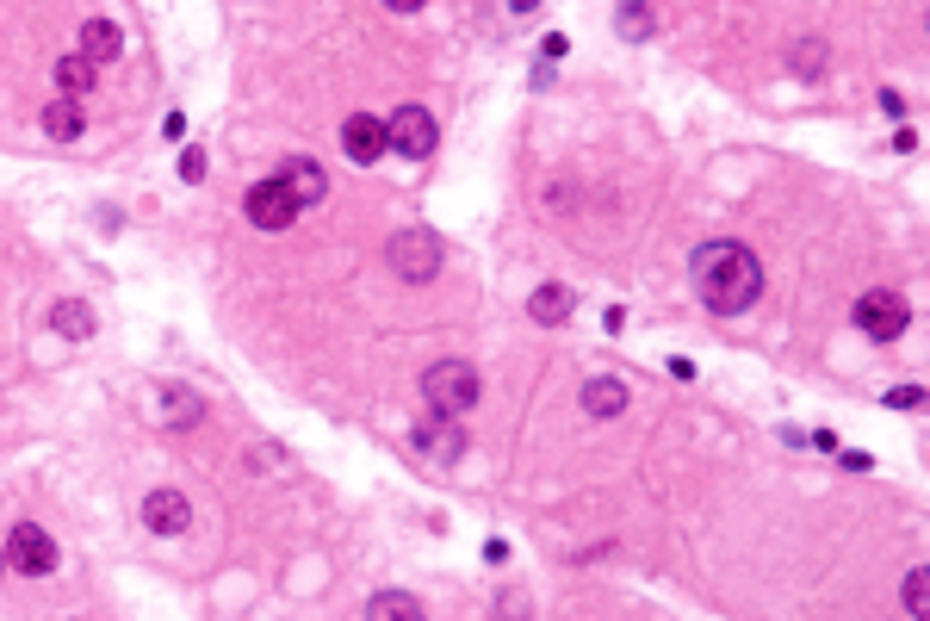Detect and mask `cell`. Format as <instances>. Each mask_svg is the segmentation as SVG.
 Masks as SVG:
<instances>
[{
    "label": "cell",
    "mask_w": 930,
    "mask_h": 621,
    "mask_svg": "<svg viewBox=\"0 0 930 621\" xmlns=\"http://www.w3.org/2000/svg\"><path fill=\"white\" fill-rule=\"evenodd\" d=\"M150 417H155V423H168V429H187V423H199V417H205V405H199L187 386H168V391H155Z\"/></svg>",
    "instance_id": "cell-12"
},
{
    "label": "cell",
    "mask_w": 930,
    "mask_h": 621,
    "mask_svg": "<svg viewBox=\"0 0 930 621\" xmlns=\"http://www.w3.org/2000/svg\"><path fill=\"white\" fill-rule=\"evenodd\" d=\"M94 69H99L94 57H62V62H57V87H62V99L94 94Z\"/></svg>",
    "instance_id": "cell-17"
},
{
    "label": "cell",
    "mask_w": 930,
    "mask_h": 621,
    "mask_svg": "<svg viewBox=\"0 0 930 621\" xmlns=\"http://www.w3.org/2000/svg\"><path fill=\"white\" fill-rule=\"evenodd\" d=\"M180 180H205V155H199V150L180 155Z\"/></svg>",
    "instance_id": "cell-23"
},
{
    "label": "cell",
    "mask_w": 930,
    "mask_h": 621,
    "mask_svg": "<svg viewBox=\"0 0 930 621\" xmlns=\"http://www.w3.org/2000/svg\"><path fill=\"white\" fill-rule=\"evenodd\" d=\"M528 317L533 324H565L570 317V286H540L528 298Z\"/></svg>",
    "instance_id": "cell-18"
},
{
    "label": "cell",
    "mask_w": 930,
    "mask_h": 621,
    "mask_svg": "<svg viewBox=\"0 0 930 621\" xmlns=\"http://www.w3.org/2000/svg\"><path fill=\"white\" fill-rule=\"evenodd\" d=\"M422 398L435 417H466L478 405V373L466 361H435V367L422 373Z\"/></svg>",
    "instance_id": "cell-2"
},
{
    "label": "cell",
    "mask_w": 930,
    "mask_h": 621,
    "mask_svg": "<svg viewBox=\"0 0 930 621\" xmlns=\"http://www.w3.org/2000/svg\"><path fill=\"white\" fill-rule=\"evenodd\" d=\"M416 447L428 454V460H447V466H454L459 454H466V435H459L454 417H435V423H422V429H416Z\"/></svg>",
    "instance_id": "cell-11"
},
{
    "label": "cell",
    "mask_w": 930,
    "mask_h": 621,
    "mask_svg": "<svg viewBox=\"0 0 930 621\" xmlns=\"http://www.w3.org/2000/svg\"><path fill=\"white\" fill-rule=\"evenodd\" d=\"M385 143L391 150H403V155H435V143H440V125H435V113L428 106H398V113L385 118Z\"/></svg>",
    "instance_id": "cell-4"
},
{
    "label": "cell",
    "mask_w": 930,
    "mask_h": 621,
    "mask_svg": "<svg viewBox=\"0 0 930 621\" xmlns=\"http://www.w3.org/2000/svg\"><path fill=\"white\" fill-rule=\"evenodd\" d=\"M887 405H899V410H918V405H925V391H918V386H899V391H887Z\"/></svg>",
    "instance_id": "cell-24"
},
{
    "label": "cell",
    "mask_w": 930,
    "mask_h": 621,
    "mask_svg": "<svg viewBox=\"0 0 930 621\" xmlns=\"http://www.w3.org/2000/svg\"><path fill=\"white\" fill-rule=\"evenodd\" d=\"M906 324H911V310L899 292H862L856 298V330L869 336V342H899Z\"/></svg>",
    "instance_id": "cell-3"
},
{
    "label": "cell",
    "mask_w": 930,
    "mask_h": 621,
    "mask_svg": "<svg viewBox=\"0 0 930 621\" xmlns=\"http://www.w3.org/2000/svg\"><path fill=\"white\" fill-rule=\"evenodd\" d=\"M391 13H416V7H428V0H385Z\"/></svg>",
    "instance_id": "cell-25"
},
{
    "label": "cell",
    "mask_w": 930,
    "mask_h": 621,
    "mask_svg": "<svg viewBox=\"0 0 930 621\" xmlns=\"http://www.w3.org/2000/svg\"><path fill=\"white\" fill-rule=\"evenodd\" d=\"M7 565L25 572V578H44V572L57 565V541H50L38 523H20L13 535H7Z\"/></svg>",
    "instance_id": "cell-6"
},
{
    "label": "cell",
    "mask_w": 930,
    "mask_h": 621,
    "mask_svg": "<svg viewBox=\"0 0 930 621\" xmlns=\"http://www.w3.org/2000/svg\"><path fill=\"white\" fill-rule=\"evenodd\" d=\"M614 25H621V38L639 44V38H651V25H658V20H651L646 0H621V20H614Z\"/></svg>",
    "instance_id": "cell-20"
},
{
    "label": "cell",
    "mask_w": 930,
    "mask_h": 621,
    "mask_svg": "<svg viewBox=\"0 0 930 621\" xmlns=\"http://www.w3.org/2000/svg\"><path fill=\"white\" fill-rule=\"evenodd\" d=\"M44 131L57 137V143H75V137L87 131V118H81L75 99H50V106H44Z\"/></svg>",
    "instance_id": "cell-15"
},
{
    "label": "cell",
    "mask_w": 930,
    "mask_h": 621,
    "mask_svg": "<svg viewBox=\"0 0 930 621\" xmlns=\"http://www.w3.org/2000/svg\"><path fill=\"white\" fill-rule=\"evenodd\" d=\"M342 150L354 155L361 168H373V162H379V155L391 150V143H385V118H373V113H354V118L342 125Z\"/></svg>",
    "instance_id": "cell-8"
},
{
    "label": "cell",
    "mask_w": 930,
    "mask_h": 621,
    "mask_svg": "<svg viewBox=\"0 0 930 621\" xmlns=\"http://www.w3.org/2000/svg\"><path fill=\"white\" fill-rule=\"evenodd\" d=\"M584 410L589 417H621V410H627V379H589Z\"/></svg>",
    "instance_id": "cell-14"
},
{
    "label": "cell",
    "mask_w": 930,
    "mask_h": 621,
    "mask_svg": "<svg viewBox=\"0 0 930 621\" xmlns=\"http://www.w3.org/2000/svg\"><path fill=\"white\" fill-rule=\"evenodd\" d=\"M688 280H695V292H702V305L714 317H739V310H751L763 298V261L744 243H732V236L702 243L695 261H688Z\"/></svg>",
    "instance_id": "cell-1"
},
{
    "label": "cell",
    "mask_w": 930,
    "mask_h": 621,
    "mask_svg": "<svg viewBox=\"0 0 930 621\" xmlns=\"http://www.w3.org/2000/svg\"><path fill=\"white\" fill-rule=\"evenodd\" d=\"M0 565H7V547H0Z\"/></svg>",
    "instance_id": "cell-27"
},
{
    "label": "cell",
    "mask_w": 930,
    "mask_h": 621,
    "mask_svg": "<svg viewBox=\"0 0 930 621\" xmlns=\"http://www.w3.org/2000/svg\"><path fill=\"white\" fill-rule=\"evenodd\" d=\"M50 330L69 336V342H87V336H94V310L81 305V298H62V305L50 310Z\"/></svg>",
    "instance_id": "cell-16"
},
{
    "label": "cell",
    "mask_w": 930,
    "mask_h": 621,
    "mask_svg": "<svg viewBox=\"0 0 930 621\" xmlns=\"http://www.w3.org/2000/svg\"><path fill=\"white\" fill-rule=\"evenodd\" d=\"M280 187L298 199V206H317V199L329 194V175L310 162V155H292V162H280Z\"/></svg>",
    "instance_id": "cell-9"
},
{
    "label": "cell",
    "mask_w": 930,
    "mask_h": 621,
    "mask_svg": "<svg viewBox=\"0 0 930 621\" xmlns=\"http://www.w3.org/2000/svg\"><path fill=\"white\" fill-rule=\"evenodd\" d=\"M925 609H930V572L911 565L906 572V616H925Z\"/></svg>",
    "instance_id": "cell-22"
},
{
    "label": "cell",
    "mask_w": 930,
    "mask_h": 621,
    "mask_svg": "<svg viewBox=\"0 0 930 621\" xmlns=\"http://www.w3.org/2000/svg\"><path fill=\"white\" fill-rule=\"evenodd\" d=\"M366 616H373V621H422V602L403 597V590H385V597L366 602Z\"/></svg>",
    "instance_id": "cell-19"
},
{
    "label": "cell",
    "mask_w": 930,
    "mask_h": 621,
    "mask_svg": "<svg viewBox=\"0 0 930 621\" xmlns=\"http://www.w3.org/2000/svg\"><path fill=\"white\" fill-rule=\"evenodd\" d=\"M788 62H794V69H800L807 81H813V75H825V44H819V38H800L794 50H788Z\"/></svg>",
    "instance_id": "cell-21"
},
{
    "label": "cell",
    "mask_w": 930,
    "mask_h": 621,
    "mask_svg": "<svg viewBox=\"0 0 930 621\" xmlns=\"http://www.w3.org/2000/svg\"><path fill=\"white\" fill-rule=\"evenodd\" d=\"M391 268H398V280H435L440 273V236H428V231H403V236H391Z\"/></svg>",
    "instance_id": "cell-5"
},
{
    "label": "cell",
    "mask_w": 930,
    "mask_h": 621,
    "mask_svg": "<svg viewBox=\"0 0 930 621\" xmlns=\"http://www.w3.org/2000/svg\"><path fill=\"white\" fill-rule=\"evenodd\" d=\"M118 50H125V32H118L113 20H87V25H81V57H94V62H113Z\"/></svg>",
    "instance_id": "cell-13"
},
{
    "label": "cell",
    "mask_w": 930,
    "mask_h": 621,
    "mask_svg": "<svg viewBox=\"0 0 930 621\" xmlns=\"http://www.w3.org/2000/svg\"><path fill=\"white\" fill-rule=\"evenodd\" d=\"M533 7H540V0H509V13H521V20H528Z\"/></svg>",
    "instance_id": "cell-26"
},
{
    "label": "cell",
    "mask_w": 930,
    "mask_h": 621,
    "mask_svg": "<svg viewBox=\"0 0 930 621\" xmlns=\"http://www.w3.org/2000/svg\"><path fill=\"white\" fill-rule=\"evenodd\" d=\"M298 212H304V206L280 187V175L261 180V187H248V224H255V231H285Z\"/></svg>",
    "instance_id": "cell-7"
},
{
    "label": "cell",
    "mask_w": 930,
    "mask_h": 621,
    "mask_svg": "<svg viewBox=\"0 0 930 621\" xmlns=\"http://www.w3.org/2000/svg\"><path fill=\"white\" fill-rule=\"evenodd\" d=\"M143 523H150L155 535H180V528L192 523V504L180 491H150V497H143Z\"/></svg>",
    "instance_id": "cell-10"
}]
</instances>
